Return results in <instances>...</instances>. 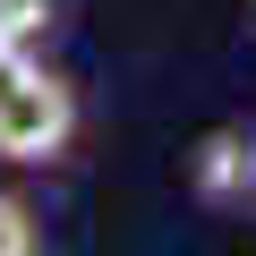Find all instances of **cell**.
<instances>
[{"mask_svg": "<svg viewBox=\"0 0 256 256\" xmlns=\"http://www.w3.org/2000/svg\"><path fill=\"white\" fill-rule=\"evenodd\" d=\"M77 137V94L34 52H0V162H52Z\"/></svg>", "mask_w": 256, "mask_h": 256, "instance_id": "obj_1", "label": "cell"}, {"mask_svg": "<svg viewBox=\"0 0 256 256\" xmlns=\"http://www.w3.org/2000/svg\"><path fill=\"white\" fill-rule=\"evenodd\" d=\"M239 180H256V154H248V137L214 128V137L196 146V196H230Z\"/></svg>", "mask_w": 256, "mask_h": 256, "instance_id": "obj_2", "label": "cell"}, {"mask_svg": "<svg viewBox=\"0 0 256 256\" xmlns=\"http://www.w3.org/2000/svg\"><path fill=\"white\" fill-rule=\"evenodd\" d=\"M52 26V0H0V52H26Z\"/></svg>", "mask_w": 256, "mask_h": 256, "instance_id": "obj_3", "label": "cell"}, {"mask_svg": "<svg viewBox=\"0 0 256 256\" xmlns=\"http://www.w3.org/2000/svg\"><path fill=\"white\" fill-rule=\"evenodd\" d=\"M0 256H34V214L18 196H0Z\"/></svg>", "mask_w": 256, "mask_h": 256, "instance_id": "obj_4", "label": "cell"}, {"mask_svg": "<svg viewBox=\"0 0 256 256\" xmlns=\"http://www.w3.org/2000/svg\"><path fill=\"white\" fill-rule=\"evenodd\" d=\"M248 154H256V137H248Z\"/></svg>", "mask_w": 256, "mask_h": 256, "instance_id": "obj_5", "label": "cell"}]
</instances>
